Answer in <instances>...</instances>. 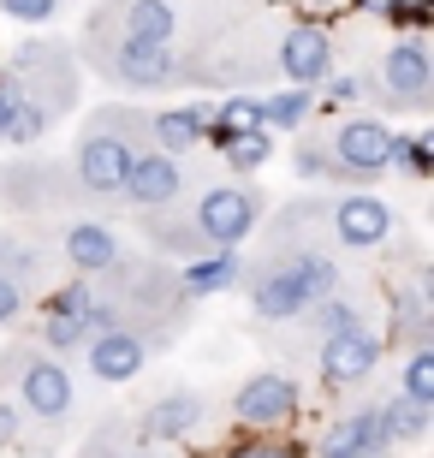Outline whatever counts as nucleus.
Returning <instances> with one entry per match:
<instances>
[{
  "label": "nucleus",
  "instance_id": "1",
  "mask_svg": "<svg viewBox=\"0 0 434 458\" xmlns=\"http://www.w3.org/2000/svg\"><path fill=\"white\" fill-rule=\"evenodd\" d=\"M119 119L125 114L96 119L84 131V143H78V185H84L89 197H119V191H125V173H132V161H137V149L125 143V131H119Z\"/></svg>",
  "mask_w": 434,
  "mask_h": 458
},
{
  "label": "nucleus",
  "instance_id": "2",
  "mask_svg": "<svg viewBox=\"0 0 434 458\" xmlns=\"http://www.w3.org/2000/svg\"><path fill=\"white\" fill-rule=\"evenodd\" d=\"M256 221H262V191L256 185H220L191 208V233L215 250H233L238 238H251Z\"/></svg>",
  "mask_w": 434,
  "mask_h": 458
},
{
  "label": "nucleus",
  "instance_id": "3",
  "mask_svg": "<svg viewBox=\"0 0 434 458\" xmlns=\"http://www.w3.org/2000/svg\"><path fill=\"white\" fill-rule=\"evenodd\" d=\"M393 143H399V137L387 131V125H375V119H345V125L328 137V149H334V167L357 173V179H369V173L393 167Z\"/></svg>",
  "mask_w": 434,
  "mask_h": 458
},
{
  "label": "nucleus",
  "instance_id": "4",
  "mask_svg": "<svg viewBox=\"0 0 434 458\" xmlns=\"http://www.w3.org/2000/svg\"><path fill=\"white\" fill-rule=\"evenodd\" d=\"M13 369H18L24 405H30L42 423H60V417L72 411V381H66V369H60L54 357H18Z\"/></svg>",
  "mask_w": 434,
  "mask_h": 458
},
{
  "label": "nucleus",
  "instance_id": "5",
  "mask_svg": "<svg viewBox=\"0 0 434 458\" xmlns=\"http://www.w3.org/2000/svg\"><path fill=\"white\" fill-rule=\"evenodd\" d=\"M251 304H256V316H268V322H285V316H303V310L316 304V298H310V286H303L298 262L285 256V262H274V268L256 274Z\"/></svg>",
  "mask_w": 434,
  "mask_h": 458
},
{
  "label": "nucleus",
  "instance_id": "6",
  "mask_svg": "<svg viewBox=\"0 0 434 458\" xmlns=\"http://www.w3.org/2000/svg\"><path fill=\"white\" fill-rule=\"evenodd\" d=\"M375 357H381V345H375L369 327L328 334V345H321V381H328V387H357V381L375 369Z\"/></svg>",
  "mask_w": 434,
  "mask_h": 458
},
{
  "label": "nucleus",
  "instance_id": "7",
  "mask_svg": "<svg viewBox=\"0 0 434 458\" xmlns=\"http://www.w3.org/2000/svg\"><path fill=\"white\" fill-rule=\"evenodd\" d=\"M143 363H149V345H143V334H137V327H107V334H96V340H89V375H96V381H107V387L132 381Z\"/></svg>",
  "mask_w": 434,
  "mask_h": 458
},
{
  "label": "nucleus",
  "instance_id": "8",
  "mask_svg": "<svg viewBox=\"0 0 434 458\" xmlns=\"http://www.w3.org/2000/svg\"><path fill=\"white\" fill-rule=\"evenodd\" d=\"M184 191V179H179V161L173 155H161V149H149V155H137L132 161V173H125V203H137V208H167L173 197Z\"/></svg>",
  "mask_w": 434,
  "mask_h": 458
},
{
  "label": "nucleus",
  "instance_id": "9",
  "mask_svg": "<svg viewBox=\"0 0 434 458\" xmlns=\"http://www.w3.org/2000/svg\"><path fill=\"white\" fill-rule=\"evenodd\" d=\"M107 72H114L125 89H161V84H173V54L125 36V42L107 48Z\"/></svg>",
  "mask_w": 434,
  "mask_h": 458
},
{
  "label": "nucleus",
  "instance_id": "10",
  "mask_svg": "<svg viewBox=\"0 0 434 458\" xmlns=\"http://www.w3.org/2000/svg\"><path fill=\"white\" fill-rule=\"evenodd\" d=\"M334 233H339V244L369 250V244H381V238L393 233V208H387L381 197H369V191L339 197V203H334Z\"/></svg>",
  "mask_w": 434,
  "mask_h": 458
},
{
  "label": "nucleus",
  "instance_id": "11",
  "mask_svg": "<svg viewBox=\"0 0 434 458\" xmlns=\"http://www.w3.org/2000/svg\"><path fill=\"white\" fill-rule=\"evenodd\" d=\"M280 72L292 78V89L328 78V72H334V42H328V30H316V24H298V30L280 42Z\"/></svg>",
  "mask_w": 434,
  "mask_h": 458
},
{
  "label": "nucleus",
  "instance_id": "12",
  "mask_svg": "<svg viewBox=\"0 0 434 458\" xmlns=\"http://www.w3.org/2000/svg\"><path fill=\"white\" fill-rule=\"evenodd\" d=\"M381 78H387V96H399L404 107H417L422 96H429V48H422L417 36H404V42H393L381 60Z\"/></svg>",
  "mask_w": 434,
  "mask_h": 458
},
{
  "label": "nucleus",
  "instance_id": "13",
  "mask_svg": "<svg viewBox=\"0 0 434 458\" xmlns=\"http://www.w3.org/2000/svg\"><path fill=\"white\" fill-rule=\"evenodd\" d=\"M238 417L244 423H285L292 411H298V381H285V375H256L238 387Z\"/></svg>",
  "mask_w": 434,
  "mask_h": 458
},
{
  "label": "nucleus",
  "instance_id": "14",
  "mask_svg": "<svg viewBox=\"0 0 434 458\" xmlns=\"http://www.w3.org/2000/svg\"><path fill=\"white\" fill-rule=\"evenodd\" d=\"M202 423V399L197 393H167V399H155L143 411V441H179L191 428Z\"/></svg>",
  "mask_w": 434,
  "mask_h": 458
},
{
  "label": "nucleus",
  "instance_id": "15",
  "mask_svg": "<svg viewBox=\"0 0 434 458\" xmlns=\"http://www.w3.org/2000/svg\"><path fill=\"white\" fill-rule=\"evenodd\" d=\"M66 262L78 274H107L119 268V238L107 233V226H66Z\"/></svg>",
  "mask_w": 434,
  "mask_h": 458
},
{
  "label": "nucleus",
  "instance_id": "16",
  "mask_svg": "<svg viewBox=\"0 0 434 458\" xmlns=\"http://www.w3.org/2000/svg\"><path fill=\"white\" fill-rule=\"evenodd\" d=\"M202 131H208V107L191 102V107H167V114H155V143L161 155H179V149H197Z\"/></svg>",
  "mask_w": 434,
  "mask_h": 458
},
{
  "label": "nucleus",
  "instance_id": "17",
  "mask_svg": "<svg viewBox=\"0 0 434 458\" xmlns=\"http://www.w3.org/2000/svg\"><path fill=\"white\" fill-rule=\"evenodd\" d=\"M381 441H387V435H381V423H375V411H369V417H345V423L328 428L321 453H328V458H369Z\"/></svg>",
  "mask_w": 434,
  "mask_h": 458
},
{
  "label": "nucleus",
  "instance_id": "18",
  "mask_svg": "<svg viewBox=\"0 0 434 458\" xmlns=\"http://www.w3.org/2000/svg\"><path fill=\"white\" fill-rule=\"evenodd\" d=\"M125 36H132V42H149V48H167L173 6L167 0H132V6H125Z\"/></svg>",
  "mask_w": 434,
  "mask_h": 458
},
{
  "label": "nucleus",
  "instance_id": "19",
  "mask_svg": "<svg viewBox=\"0 0 434 458\" xmlns=\"http://www.w3.org/2000/svg\"><path fill=\"white\" fill-rule=\"evenodd\" d=\"M233 280H238V262H233V250L202 256V262H191V268H184V292H191V298H202V292H226Z\"/></svg>",
  "mask_w": 434,
  "mask_h": 458
},
{
  "label": "nucleus",
  "instance_id": "20",
  "mask_svg": "<svg viewBox=\"0 0 434 458\" xmlns=\"http://www.w3.org/2000/svg\"><path fill=\"white\" fill-rule=\"evenodd\" d=\"M375 423H381L387 441H393V435H399V441H417L422 428H429V411L411 405V399H387V405L375 411Z\"/></svg>",
  "mask_w": 434,
  "mask_h": 458
},
{
  "label": "nucleus",
  "instance_id": "21",
  "mask_svg": "<svg viewBox=\"0 0 434 458\" xmlns=\"http://www.w3.org/2000/svg\"><path fill=\"white\" fill-rule=\"evenodd\" d=\"M399 399H411V405H422V411L434 405V352H417L404 363V393Z\"/></svg>",
  "mask_w": 434,
  "mask_h": 458
},
{
  "label": "nucleus",
  "instance_id": "22",
  "mask_svg": "<svg viewBox=\"0 0 434 458\" xmlns=\"http://www.w3.org/2000/svg\"><path fill=\"white\" fill-rule=\"evenodd\" d=\"M310 114V89H285V96H274V102H262V125H298V119Z\"/></svg>",
  "mask_w": 434,
  "mask_h": 458
},
{
  "label": "nucleus",
  "instance_id": "23",
  "mask_svg": "<svg viewBox=\"0 0 434 458\" xmlns=\"http://www.w3.org/2000/svg\"><path fill=\"white\" fill-rule=\"evenodd\" d=\"M226 155H233V167H262L268 155H274V143H268V131H244V137H226Z\"/></svg>",
  "mask_w": 434,
  "mask_h": 458
},
{
  "label": "nucleus",
  "instance_id": "24",
  "mask_svg": "<svg viewBox=\"0 0 434 458\" xmlns=\"http://www.w3.org/2000/svg\"><path fill=\"white\" fill-rule=\"evenodd\" d=\"M220 119H226V137L262 131V102H226V107H220Z\"/></svg>",
  "mask_w": 434,
  "mask_h": 458
},
{
  "label": "nucleus",
  "instance_id": "25",
  "mask_svg": "<svg viewBox=\"0 0 434 458\" xmlns=\"http://www.w3.org/2000/svg\"><path fill=\"white\" fill-rule=\"evenodd\" d=\"M0 13L24 18V24H48V18L60 13V0H0Z\"/></svg>",
  "mask_w": 434,
  "mask_h": 458
},
{
  "label": "nucleus",
  "instance_id": "26",
  "mask_svg": "<svg viewBox=\"0 0 434 458\" xmlns=\"http://www.w3.org/2000/svg\"><path fill=\"white\" fill-rule=\"evenodd\" d=\"M42 334H48L54 352H72V345H84V327H72L66 316H48V327H42Z\"/></svg>",
  "mask_w": 434,
  "mask_h": 458
},
{
  "label": "nucleus",
  "instance_id": "27",
  "mask_svg": "<svg viewBox=\"0 0 434 458\" xmlns=\"http://www.w3.org/2000/svg\"><path fill=\"white\" fill-rule=\"evenodd\" d=\"M18 304H24V286H18L13 274L0 268V322H13V316H18Z\"/></svg>",
  "mask_w": 434,
  "mask_h": 458
},
{
  "label": "nucleus",
  "instance_id": "28",
  "mask_svg": "<svg viewBox=\"0 0 434 458\" xmlns=\"http://www.w3.org/2000/svg\"><path fill=\"white\" fill-rule=\"evenodd\" d=\"M328 96H334V102H357V78H334Z\"/></svg>",
  "mask_w": 434,
  "mask_h": 458
},
{
  "label": "nucleus",
  "instance_id": "29",
  "mask_svg": "<svg viewBox=\"0 0 434 458\" xmlns=\"http://www.w3.org/2000/svg\"><path fill=\"white\" fill-rule=\"evenodd\" d=\"M13 435H18V411L0 405V441H13Z\"/></svg>",
  "mask_w": 434,
  "mask_h": 458
},
{
  "label": "nucleus",
  "instance_id": "30",
  "mask_svg": "<svg viewBox=\"0 0 434 458\" xmlns=\"http://www.w3.org/2000/svg\"><path fill=\"white\" fill-rule=\"evenodd\" d=\"M132 458H149V453H132Z\"/></svg>",
  "mask_w": 434,
  "mask_h": 458
},
{
  "label": "nucleus",
  "instance_id": "31",
  "mask_svg": "<svg viewBox=\"0 0 434 458\" xmlns=\"http://www.w3.org/2000/svg\"><path fill=\"white\" fill-rule=\"evenodd\" d=\"M0 96H6V84H0Z\"/></svg>",
  "mask_w": 434,
  "mask_h": 458
}]
</instances>
